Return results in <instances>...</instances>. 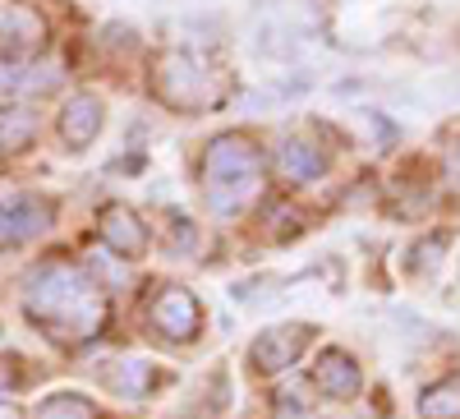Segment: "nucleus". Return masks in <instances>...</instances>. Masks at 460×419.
<instances>
[{
	"label": "nucleus",
	"instance_id": "6ab92c4d",
	"mask_svg": "<svg viewBox=\"0 0 460 419\" xmlns=\"http://www.w3.org/2000/svg\"><path fill=\"white\" fill-rule=\"evenodd\" d=\"M456 272H460V268H456Z\"/></svg>",
	"mask_w": 460,
	"mask_h": 419
},
{
	"label": "nucleus",
	"instance_id": "423d86ee",
	"mask_svg": "<svg viewBox=\"0 0 460 419\" xmlns=\"http://www.w3.org/2000/svg\"><path fill=\"white\" fill-rule=\"evenodd\" d=\"M51 217H56V208L37 194H0V240L19 245V240L42 236Z\"/></svg>",
	"mask_w": 460,
	"mask_h": 419
},
{
	"label": "nucleus",
	"instance_id": "20e7f679",
	"mask_svg": "<svg viewBox=\"0 0 460 419\" xmlns=\"http://www.w3.org/2000/svg\"><path fill=\"white\" fill-rule=\"evenodd\" d=\"M314 323H277V327H262L249 346V369L258 378H281L286 369L299 364V355L314 346Z\"/></svg>",
	"mask_w": 460,
	"mask_h": 419
},
{
	"label": "nucleus",
	"instance_id": "1a4fd4ad",
	"mask_svg": "<svg viewBox=\"0 0 460 419\" xmlns=\"http://www.w3.org/2000/svg\"><path fill=\"white\" fill-rule=\"evenodd\" d=\"M314 383H318V392L332 397V401H355V397L364 392V373H359V364H355L350 351L332 346V351H323L318 364H314Z\"/></svg>",
	"mask_w": 460,
	"mask_h": 419
},
{
	"label": "nucleus",
	"instance_id": "a211bd4d",
	"mask_svg": "<svg viewBox=\"0 0 460 419\" xmlns=\"http://www.w3.org/2000/svg\"><path fill=\"white\" fill-rule=\"evenodd\" d=\"M0 419H23L19 401H10V397H0Z\"/></svg>",
	"mask_w": 460,
	"mask_h": 419
},
{
	"label": "nucleus",
	"instance_id": "4468645a",
	"mask_svg": "<svg viewBox=\"0 0 460 419\" xmlns=\"http://www.w3.org/2000/svg\"><path fill=\"white\" fill-rule=\"evenodd\" d=\"M0 37L14 47V56H23V51H32V47H42L47 23L37 19L32 10H23V5H10V10H0Z\"/></svg>",
	"mask_w": 460,
	"mask_h": 419
},
{
	"label": "nucleus",
	"instance_id": "2eb2a0df",
	"mask_svg": "<svg viewBox=\"0 0 460 419\" xmlns=\"http://www.w3.org/2000/svg\"><path fill=\"white\" fill-rule=\"evenodd\" d=\"M419 415L424 419H460V373L433 383L424 397H419Z\"/></svg>",
	"mask_w": 460,
	"mask_h": 419
},
{
	"label": "nucleus",
	"instance_id": "f03ea898",
	"mask_svg": "<svg viewBox=\"0 0 460 419\" xmlns=\"http://www.w3.org/2000/svg\"><path fill=\"white\" fill-rule=\"evenodd\" d=\"M262 184V152L249 134H221L208 143L203 157V194L217 217H235L253 203Z\"/></svg>",
	"mask_w": 460,
	"mask_h": 419
},
{
	"label": "nucleus",
	"instance_id": "f8f14e48",
	"mask_svg": "<svg viewBox=\"0 0 460 419\" xmlns=\"http://www.w3.org/2000/svg\"><path fill=\"white\" fill-rule=\"evenodd\" d=\"M106 388L115 392V397H125V401H138V397H147L152 392V383H157V364L152 360H143V355H125V360H115V364H106Z\"/></svg>",
	"mask_w": 460,
	"mask_h": 419
},
{
	"label": "nucleus",
	"instance_id": "9d476101",
	"mask_svg": "<svg viewBox=\"0 0 460 419\" xmlns=\"http://www.w3.org/2000/svg\"><path fill=\"white\" fill-rule=\"evenodd\" d=\"M60 84L56 65H37L28 56H0V97H42Z\"/></svg>",
	"mask_w": 460,
	"mask_h": 419
},
{
	"label": "nucleus",
	"instance_id": "7ed1b4c3",
	"mask_svg": "<svg viewBox=\"0 0 460 419\" xmlns=\"http://www.w3.org/2000/svg\"><path fill=\"white\" fill-rule=\"evenodd\" d=\"M152 88L175 111H203L217 102V79L194 51H166L157 60V74H152Z\"/></svg>",
	"mask_w": 460,
	"mask_h": 419
},
{
	"label": "nucleus",
	"instance_id": "0eeeda50",
	"mask_svg": "<svg viewBox=\"0 0 460 419\" xmlns=\"http://www.w3.org/2000/svg\"><path fill=\"white\" fill-rule=\"evenodd\" d=\"M102 240L115 258H125V263H138L147 254V221L129 208V203H111L102 208Z\"/></svg>",
	"mask_w": 460,
	"mask_h": 419
},
{
	"label": "nucleus",
	"instance_id": "6e6552de",
	"mask_svg": "<svg viewBox=\"0 0 460 419\" xmlns=\"http://www.w3.org/2000/svg\"><path fill=\"white\" fill-rule=\"evenodd\" d=\"M102 125H106V106H102L97 93H74L65 102V111H60V138H65L69 152L93 147L97 134H102Z\"/></svg>",
	"mask_w": 460,
	"mask_h": 419
},
{
	"label": "nucleus",
	"instance_id": "ddd939ff",
	"mask_svg": "<svg viewBox=\"0 0 460 419\" xmlns=\"http://www.w3.org/2000/svg\"><path fill=\"white\" fill-rule=\"evenodd\" d=\"M42 120H37L32 106H0V152L14 157V152H28Z\"/></svg>",
	"mask_w": 460,
	"mask_h": 419
},
{
	"label": "nucleus",
	"instance_id": "dca6fc26",
	"mask_svg": "<svg viewBox=\"0 0 460 419\" xmlns=\"http://www.w3.org/2000/svg\"><path fill=\"white\" fill-rule=\"evenodd\" d=\"M37 419H102L84 392H51L37 401Z\"/></svg>",
	"mask_w": 460,
	"mask_h": 419
},
{
	"label": "nucleus",
	"instance_id": "f257e3e1",
	"mask_svg": "<svg viewBox=\"0 0 460 419\" xmlns=\"http://www.w3.org/2000/svg\"><path fill=\"white\" fill-rule=\"evenodd\" d=\"M23 314L56 341H93L106 323V299L74 263H42L23 277Z\"/></svg>",
	"mask_w": 460,
	"mask_h": 419
},
{
	"label": "nucleus",
	"instance_id": "39448f33",
	"mask_svg": "<svg viewBox=\"0 0 460 419\" xmlns=\"http://www.w3.org/2000/svg\"><path fill=\"white\" fill-rule=\"evenodd\" d=\"M152 327H157L166 341H194L203 332V304L194 290H184V286H166L157 299H152V309H147Z\"/></svg>",
	"mask_w": 460,
	"mask_h": 419
},
{
	"label": "nucleus",
	"instance_id": "f3484780",
	"mask_svg": "<svg viewBox=\"0 0 460 419\" xmlns=\"http://www.w3.org/2000/svg\"><path fill=\"white\" fill-rule=\"evenodd\" d=\"M171 240H175V245H171L175 254H180V245L194 249V245H199V226L189 221V217H171Z\"/></svg>",
	"mask_w": 460,
	"mask_h": 419
},
{
	"label": "nucleus",
	"instance_id": "9b49d317",
	"mask_svg": "<svg viewBox=\"0 0 460 419\" xmlns=\"http://www.w3.org/2000/svg\"><path fill=\"white\" fill-rule=\"evenodd\" d=\"M277 171H281L286 184H314L327 171V152L309 138H286L277 147Z\"/></svg>",
	"mask_w": 460,
	"mask_h": 419
}]
</instances>
